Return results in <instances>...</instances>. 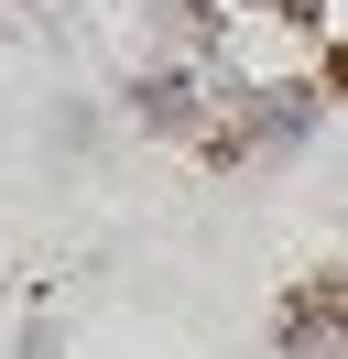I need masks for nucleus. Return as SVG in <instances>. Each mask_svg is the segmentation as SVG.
<instances>
[{"mask_svg": "<svg viewBox=\"0 0 348 359\" xmlns=\"http://www.w3.org/2000/svg\"><path fill=\"white\" fill-rule=\"evenodd\" d=\"M304 131H316V98L304 88H261L250 109H239V163H283Z\"/></svg>", "mask_w": 348, "mask_h": 359, "instance_id": "f257e3e1", "label": "nucleus"}, {"mask_svg": "<svg viewBox=\"0 0 348 359\" xmlns=\"http://www.w3.org/2000/svg\"><path fill=\"white\" fill-rule=\"evenodd\" d=\"M283 359H348V316L326 305V294H304V305L283 316Z\"/></svg>", "mask_w": 348, "mask_h": 359, "instance_id": "f03ea898", "label": "nucleus"}, {"mask_svg": "<svg viewBox=\"0 0 348 359\" xmlns=\"http://www.w3.org/2000/svg\"><path fill=\"white\" fill-rule=\"evenodd\" d=\"M22 359H55V327H22Z\"/></svg>", "mask_w": 348, "mask_h": 359, "instance_id": "7ed1b4c3", "label": "nucleus"}]
</instances>
